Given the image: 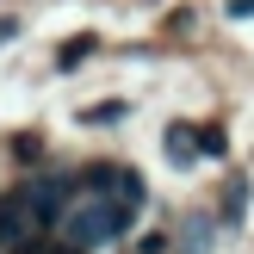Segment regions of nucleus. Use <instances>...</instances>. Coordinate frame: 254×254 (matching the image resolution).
<instances>
[{"mask_svg":"<svg viewBox=\"0 0 254 254\" xmlns=\"http://www.w3.org/2000/svg\"><path fill=\"white\" fill-rule=\"evenodd\" d=\"M124 223H130V211H118L106 192H99V186H87V198H74V205L62 211L56 230H62V242L81 254V248H106L112 236L124 230Z\"/></svg>","mask_w":254,"mask_h":254,"instance_id":"1","label":"nucleus"},{"mask_svg":"<svg viewBox=\"0 0 254 254\" xmlns=\"http://www.w3.org/2000/svg\"><path fill=\"white\" fill-rule=\"evenodd\" d=\"M31 230H37V217H31V186H19V192L0 198V248H19Z\"/></svg>","mask_w":254,"mask_h":254,"instance_id":"2","label":"nucleus"},{"mask_svg":"<svg viewBox=\"0 0 254 254\" xmlns=\"http://www.w3.org/2000/svg\"><path fill=\"white\" fill-rule=\"evenodd\" d=\"M168 155H174V161L198 155V143H192V136H186V124H174V130H168Z\"/></svg>","mask_w":254,"mask_h":254,"instance_id":"3","label":"nucleus"},{"mask_svg":"<svg viewBox=\"0 0 254 254\" xmlns=\"http://www.w3.org/2000/svg\"><path fill=\"white\" fill-rule=\"evenodd\" d=\"M186 254H211V223H192L186 230Z\"/></svg>","mask_w":254,"mask_h":254,"instance_id":"4","label":"nucleus"},{"mask_svg":"<svg viewBox=\"0 0 254 254\" xmlns=\"http://www.w3.org/2000/svg\"><path fill=\"white\" fill-rule=\"evenodd\" d=\"M6 37H12V19H0V44H6Z\"/></svg>","mask_w":254,"mask_h":254,"instance_id":"5","label":"nucleus"}]
</instances>
